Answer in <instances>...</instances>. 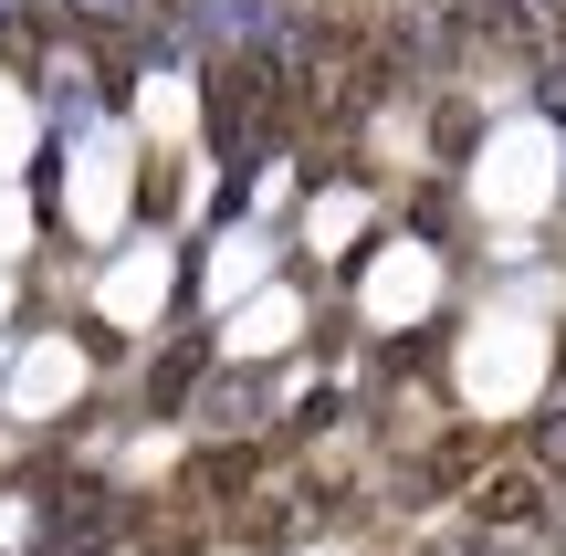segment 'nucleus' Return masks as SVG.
Wrapping results in <instances>:
<instances>
[{
  "label": "nucleus",
  "mask_w": 566,
  "mask_h": 556,
  "mask_svg": "<svg viewBox=\"0 0 566 556\" xmlns=\"http://www.w3.org/2000/svg\"><path fill=\"white\" fill-rule=\"evenodd\" d=\"M283 116H294V63H283V53H263V42H242V53H231L221 74H210V95H200L210 158H221L231 179H252V168L273 158Z\"/></svg>",
  "instance_id": "obj_1"
},
{
  "label": "nucleus",
  "mask_w": 566,
  "mask_h": 556,
  "mask_svg": "<svg viewBox=\"0 0 566 556\" xmlns=\"http://www.w3.org/2000/svg\"><path fill=\"white\" fill-rule=\"evenodd\" d=\"M472 525H546V462H493V473H472Z\"/></svg>",
  "instance_id": "obj_2"
},
{
  "label": "nucleus",
  "mask_w": 566,
  "mask_h": 556,
  "mask_svg": "<svg viewBox=\"0 0 566 556\" xmlns=\"http://www.w3.org/2000/svg\"><path fill=\"white\" fill-rule=\"evenodd\" d=\"M462 42H483V53H546V11L535 0H462Z\"/></svg>",
  "instance_id": "obj_3"
},
{
  "label": "nucleus",
  "mask_w": 566,
  "mask_h": 556,
  "mask_svg": "<svg viewBox=\"0 0 566 556\" xmlns=\"http://www.w3.org/2000/svg\"><path fill=\"white\" fill-rule=\"evenodd\" d=\"M189 483H200V494H252V483H263V452H252V441H210Z\"/></svg>",
  "instance_id": "obj_4"
},
{
  "label": "nucleus",
  "mask_w": 566,
  "mask_h": 556,
  "mask_svg": "<svg viewBox=\"0 0 566 556\" xmlns=\"http://www.w3.org/2000/svg\"><path fill=\"white\" fill-rule=\"evenodd\" d=\"M472 556H566V525H483Z\"/></svg>",
  "instance_id": "obj_5"
},
{
  "label": "nucleus",
  "mask_w": 566,
  "mask_h": 556,
  "mask_svg": "<svg viewBox=\"0 0 566 556\" xmlns=\"http://www.w3.org/2000/svg\"><path fill=\"white\" fill-rule=\"evenodd\" d=\"M137 556H200V515H147Z\"/></svg>",
  "instance_id": "obj_6"
},
{
  "label": "nucleus",
  "mask_w": 566,
  "mask_h": 556,
  "mask_svg": "<svg viewBox=\"0 0 566 556\" xmlns=\"http://www.w3.org/2000/svg\"><path fill=\"white\" fill-rule=\"evenodd\" d=\"M535 116H556V126H566V53L535 63Z\"/></svg>",
  "instance_id": "obj_7"
},
{
  "label": "nucleus",
  "mask_w": 566,
  "mask_h": 556,
  "mask_svg": "<svg viewBox=\"0 0 566 556\" xmlns=\"http://www.w3.org/2000/svg\"><path fill=\"white\" fill-rule=\"evenodd\" d=\"M525 462H546V473H566V410H556V420H535V431H525Z\"/></svg>",
  "instance_id": "obj_8"
},
{
  "label": "nucleus",
  "mask_w": 566,
  "mask_h": 556,
  "mask_svg": "<svg viewBox=\"0 0 566 556\" xmlns=\"http://www.w3.org/2000/svg\"><path fill=\"white\" fill-rule=\"evenodd\" d=\"M63 11H74L84 32H116V21H137V0H63Z\"/></svg>",
  "instance_id": "obj_9"
},
{
  "label": "nucleus",
  "mask_w": 566,
  "mask_h": 556,
  "mask_svg": "<svg viewBox=\"0 0 566 556\" xmlns=\"http://www.w3.org/2000/svg\"><path fill=\"white\" fill-rule=\"evenodd\" d=\"M472 137H483V116H472V105H451V116H441V158H462Z\"/></svg>",
  "instance_id": "obj_10"
},
{
  "label": "nucleus",
  "mask_w": 566,
  "mask_h": 556,
  "mask_svg": "<svg viewBox=\"0 0 566 556\" xmlns=\"http://www.w3.org/2000/svg\"><path fill=\"white\" fill-rule=\"evenodd\" d=\"M0 21H11V11H0Z\"/></svg>",
  "instance_id": "obj_11"
}]
</instances>
